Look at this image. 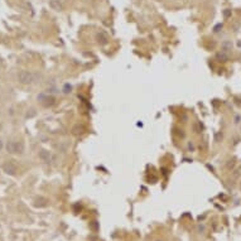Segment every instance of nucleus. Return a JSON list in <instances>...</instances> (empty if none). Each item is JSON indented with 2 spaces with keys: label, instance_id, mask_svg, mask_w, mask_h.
<instances>
[{
  "label": "nucleus",
  "instance_id": "obj_1",
  "mask_svg": "<svg viewBox=\"0 0 241 241\" xmlns=\"http://www.w3.org/2000/svg\"><path fill=\"white\" fill-rule=\"evenodd\" d=\"M18 78H19V81H20L23 85H28V83L33 82L34 75L32 73V72H29V71H22L20 73H19Z\"/></svg>",
  "mask_w": 241,
  "mask_h": 241
},
{
  "label": "nucleus",
  "instance_id": "obj_2",
  "mask_svg": "<svg viewBox=\"0 0 241 241\" xmlns=\"http://www.w3.org/2000/svg\"><path fill=\"white\" fill-rule=\"evenodd\" d=\"M49 6L56 11L63 10V4L61 3V0H49Z\"/></svg>",
  "mask_w": 241,
  "mask_h": 241
},
{
  "label": "nucleus",
  "instance_id": "obj_3",
  "mask_svg": "<svg viewBox=\"0 0 241 241\" xmlns=\"http://www.w3.org/2000/svg\"><path fill=\"white\" fill-rule=\"evenodd\" d=\"M4 170L6 172V173H10V174H14L15 172H17V168H15L11 163H6L4 164Z\"/></svg>",
  "mask_w": 241,
  "mask_h": 241
},
{
  "label": "nucleus",
  "instance_id": "obj_4",
  "mask_svg": "<svg viewBox=\"0 0 241 241\" xmlns=\"http://www.w3.org/2000/svg\"><path fill=\"white\" fill-rule=\"evenodd\" d=\"M6 149L9 153H17V144H15L14 141H9V143L6 144Z\"/></svg>",
  "mask_w": 241,
  "mask_h": 241
},
{
  "label": "nucleus",
  "instance_id": "obj_5",
  "mask_svg": "<svg viewBox=\"0 0 241 241\" xmlns=\"http://www.w3.org/2000/svg\"><path fill=\"white\" fill-rule=\"evenodd\" d=\"M39 155H41V158L44 159V160H48V159H49V152H47V150H42Z\"/></svg>",
  "mask_w": 241,
  "mask_h": 241
},
{
  "label": "nucleus",
  "instance_id": "obj_6",
  "mask_svg": "<svg viewBox=\"0 0 241 241\" xmlns=\"http://www.w3.org/2000/svg\"><path fill=\"white\" fill-rule=\"evenodd\" d=\"M224 15H225V18H228V17L231 15V10H230V9H226V10L224 11Z\"/></svg>",
  "mask_w": 241,
  "mask_h": 241
},
{
  "label": "nucleus",
  "instance_id": "obj_7",
  "mask_svg": "<svg viewBox=\"0 0 241 241\" xmlns=\"http://www.w3.org/2000/svg\"><path fill=\"white\" fill-rule=\"evenodd\" d=\"M1 148H3V141L0 140V150H1Z\"/></svg>",
  "mask_w": 241,
  "mask_h": 241
},
{
  "label": "nucleus",
  "instance_id": "obj_8",
  "mask_svg": "<svg viewBox=\"0 0 241 241\" xmlns=\"http://www.w3.org/2000/svg\"><path fill=\"white\" fill-rule=\"evenodd\" d=\"M156 1H162V0H156Z\"/></svg>",
  "mask_w": 241,
  "mask_h": 241
},
{
  "label": "nucleus",
  "instance_id": "obj_9",
  "mask_svg": "<svg viewBox=\"0 0 241 241\" xmlns=\"http://www.w3.org/2000/svg\"><path fill=\"white\" fill-rule=\"evenodd\" d=\"M0 129H1V124H0Z\"/></svg>",
  "mask_w": 241,
  "mask_h": 241
}]
</instances>
